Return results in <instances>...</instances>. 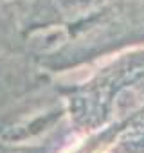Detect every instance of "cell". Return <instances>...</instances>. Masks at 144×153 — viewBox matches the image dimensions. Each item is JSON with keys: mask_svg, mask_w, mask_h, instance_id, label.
Masks as SVG:
<instances>
[]
</instances>
